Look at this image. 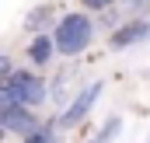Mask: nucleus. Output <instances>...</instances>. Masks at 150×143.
<instances>
[{"label":"nucleus","mask_w":150,"mask_h":143,"mask_svg":"<svg viewBox=\"0 0 150 143\" xmlns=\"http://www.w3.org/2000/svg\"><path fill=\"white\" fill-rule=\"evenodd\" d=\"M108 4H112V0H84L87 11H101V7H108Z\"/></svg>","instance_id":"6e6552de"},{"label":"nucleus","mask_w":150,"mask_h":143,"mask_svg":"<svg viewBox=\"0 0 150 143\" xmlns=\"http://www.w3.org/2000/svg\"><path fill=\"white\" fill-rule=\"evenodd\" d=\"M52 38H56V49L63 56L84 52L87 42H91V18H84V14H63L59 25H56V32H52Z\"/></svg>","instance_id":"f257e3e1"},{"label":"nucleus","mask_w":150,"mask_h":143,"mask_svg":"<svg viewBox=\"0 0 150 143\" xmlns=\"http://www.w3.org/2000/svg\"><path fill=\"white\" fill-rule=\"evenodd\" d=\"M0 122H4V129H11V133H35L38 129V122H35V115L28 112V105L0 108Z\"/></svg>","instance_id":"20e7f679"},{"label":"nucleus","mask_w":150,"mask_h":143,"mask_svg":"<svg viewBox=\"0 0 150 143\" xmlns=\"http://www.w3.org/2000/svg\"><path fill=\"white\" fill-rule=\"evenodd\" d=\"M119 129H122V119L115 115V119H108V122H105V129H101L91 143H108V140H115V136H119Z\"/></svg>","instance_id":"0eeeda50"},{"label":"nucleus","mask_w":150,"mask_h":143,"mask_svg":"<svg viewBox=\"0 0 150 143\" xmlns=\"http://www.w3.org/2000/svg\"><path fill=\"white\" fill-rule=\"evenodd\" d=\"M52 52H59V49H56V38H45V35H38L35 42L28 45V56H32V63H38V67H42V63H49V59H52Z\"/></svg>","instance_id":"423d86ee"},{"label":"nucleus","mask_w":150,"mask_h":143,"mask_svg":"<svg viewBox=\"0 0 150 143\" xmlns=\"http://www.w3.org/2000/svg\"><path fill=\"white\" fill-rule=\"evenodd\" d=\"M98 94H101V80L87 84V87H84V91L74 98V105L59 115V122H56V126H59V129H70V126H77V122H80V119L91 112V105H94V98H98Z\"/></svg>","instance_id":"f03ea898"},{"label":"nucleus","mask_w":150,"mask_h":143,"mask_svg":"<svg viewBox=\"0 0 150 143\" xmlns=\"http://www.w3.org/2000/svg\"><path fill=\"white\" fill-rule=\"evenodd\" d=\"M147 35H150L147 21H129V25H122L112 35V49H126V45H133V42H140V38H147Z\"/></svg>","instance_id":"39448f33"},{"label":"nucleus","mask_w":150,"mask_h":143,"mask_svg":"<svg viewBox=\"0 0 150 143\" xmlns=\"http://www.w3.org/2000/svg\"><path fill=\"white\" fill-rule=\"evenodd\" d=\"M4 80L18 91V98H21L25 105H42V101H45V84L38 80L35 73L25 70V73H11V77H4Z\"/></svg>","instance_id":"7ed1b4c3"}]
</instances>
